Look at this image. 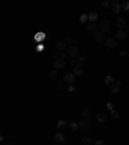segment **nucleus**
Segmentation results:
<instances>
[{
	"mask_svg": "<svg viewBox=\"0 0 129 145\" xmlns=\"http://www.w3.org/2000/svg\"><path fill=\"white\" fill-rule=\"evenodd\" d=\"M94 145H105V142H103V140H97Z\"/></svg>",
	"mask_w": 129,
	"mask_h": 145,
	"instance_id": "28",
	"label": "nucleus"
},
{
	"mask_svg": "<svg viewBox=\"0 0 129 145\" xmlns=\"http://www.w3.org/2000/svg\"><path fill=\"white\" fill-rule=\"evenodd\" d=\"M102 8H105V9H107V8H110V4L107 3V2H105V3H102Z\"/></svg>",
	"mask_w": 129,
	"mask_h": 145,
	"instance_id": "27",
	"label": "nucleus"
},
{
	"mask_svg": "<svg viewBox=\"0 0 129 145\" xmlns=\"http://www.w3.org/2000/svg\"><path fill=\"white\" fill-rule=\"evenodd\" d=\"M121 8H123V10H129V2H128V0L123 2V4H121Z\"/></svg>",
	"mask_w": 129,
	"mask_h": 145,
	"instance_id": "23",
	"label": "nucleus"
},
{
	"mask_svg": "<svg viewBox=\"0 0 129 145\" xmlns=\"http://www.w3.org/2000/svg\"><path fill=\"white\" fill-rule=\"evenodd\" d=\"M111 117H112L114 119H118V118H119V113H118L116 110H111Z\"/></svg>",
	"mask_w": 129,
	"mask_h": 145,
	"instance_id": "26",
	"label": "nucleus"
},
{
	"mask_svg": "<svg viewBox=\"0 0 129 145\" xmlns=\"http://www.w3.org/2000/svg\"><path fill=\"white\" fill-rule=\"evenodd\" d=\"M109 120V117H107L106 113H98L97 114V122L98 123H106Z\"/></svg>",
	"mask_w": 129,
	"mask_h": 145,
	"instance_id": "9",
	"label": "nucleus"
},
{
	"mask_svg": "<svg viewBox=\"0 0 129 145\" xmlns=\"http://www.w3.org/2000/svg\"><path fill=\"white\" fill-rule=\"evenodd\" d=\"M76 62H78L76 60H71V61H70V65H71V66H76Z\"/></svg>",
	"mask_w": 129,
	"mask_h": 145,
	"instance_id": "29",
	"label": "nucleus"
},
{
	"mask_svg": "<svg viewBox=\"0 0 129 145\" xmlns=\"http://www.w3.org/2000/svg\"><path fill=\"white\" fill-rule=\"evenodd\" d=\"M4 140V137H3V135H0V141H3Z\"/></svg>",
	"mask_w": 129,
	"mask_h": 145,
	"instance_id": "37",
	"label": "nucleus"
},
{
	"mask_svg": "<svg viewBox=\"0 0 129 145\" xmlns=\"http://www.w3.org/2000/svg\"><path fill=\"white\" fill-rule=\"evenodd\" d=\"M44 38H45V35L43 34V32H39V34H36V35H35V40L37 41V43H39V41H40L41 39H44Z\"/></svg>",
	"mask_w": 129,
	"mask_h": 145,
	"instance_id": "22",
	"label": "nucleus"
},
{
	"mask_svg": "<svg viewBox=\"0 0 129 145\" xmlns=\"http://www.w3.org/2000/svg\"><path fill=\"white\" fill-rule=\"evenodd\" d=\"M66 127H69V123L64 120V119H59V120L57 122V128H58V130H64Z\"/></svg>",
	"mask_w": 129,
	"mask_h": 145,
	"instance_id": "14",
	"label": "nucleus"
},
{
	"mask_svg": "<svg viewBox=\"0 0 129 145\" xmlns=\"http://www.w3.org/2000/svg\"><path fill=\"white\" fill-rule=\"evenodd\" d=\"M92 127V122L89 120V118H84L79 122V128L83 131H89Z\"/></svg>",
	"mask_w": 129,
	"mask_h": 145,
	"instance_id": "1",
	"label": "nucleus"
},
{
	"mask_svg": "<svg viewBox=\"0 0 129 145\" xmlns=\"http://www.w3.org/2000/svg\"><path fill=\"white\" fill-rule=\"evenodd\" d=\"M57 76H58V73H57L56 70H53V71L49 73V78H50V79H56Z\"/></svg>",
	"mask_w": 129,
	"mask_h": 145,
	"instance_id": "24",
	"label": "nucleus"
},
{
	"mask_svg": "<svg viewBox=\"0 0 129 145\" xmlns=\"http://www.w3.org/2000/svg\"><path fill=\"white\" fill-rule=\"evenodd\" d=\"M57 49L59 52H64V49H66V43H64V40L63 41H58L57 43Z\"/></svg>",
	"mask_w": 129,
	"mask_h": 145,
	"instance_id": "17",
	"label": "nucleus"
},
{
	"mask_svg": "<svg viewBox=\"0 0 129 145\" xmlns=\"http://www.w3.org/2000/svg\"><path fill=\"white\" fill-rule=\"evenodd\" d=\"M83 115H84V118H89V117L92 115L91 108H84V109H83Z\"/></svg>",
	"mask_w": 129,
	"mask_h": 145,
	"instance_id": "19",
	"label": "nucleus"
},
{
	"mask_svg": "<svg viewBox=\"0 0 129 145\" xmlns=\"http://www.w3.org/2000/svg\"><path fill=\"white\" fill-rule=\"evenodd\" d=\"M116 40H119V41H124L125 39H126V32L125 31H123V30H120V31H118L116 32V38H115Z\"/></svg>",
	"mask_w": 129,
	"mask_h": 145,
	"instance_id": "15",
	"label": "nucleus"
},
{
	"mask_svg": "<svg viewBox=\"0 0 129 145\" xmlns=\"http://www.w3.org/2000/svg\"><path fill=\"white\" fill-rule=\"evenodd\" d=\"M94 40L97 41V43H103V41L106 40L105 32H102V31H97V32L94 34Z\"/></svg>",
	"mask_w": 129,
	"mask_h": 145,
	"instance_id": "8",
	"label": "nucleus"
},
{
	"mask_svg": "<svg viewBox=\"0 0 129 145\" xmlns=\"http://www.w3.org/2000/svg\"><path fill=\"white\" fill-rule=\"evenodd\" d=\"M79 53H80V51H79V47L78 46H72L70 49H69V56L74 60V58H76V57H79Z\"/></svg>",
	"mask_w": 129,
	"mask_h": 145,
	"instance_id": "4",
	"label": "nucleus"
},
{
	"mask_svg": "<svg viewBox=\"0 0 129 145\" xmlns=\"http://www.w3.org/2000/svg\"><path fill=\"white\" fill-rule=\"evenodd\" d=\"M83 73H84V68H83L81 65H76V66H74V71H72L74 75L80 76V75H83Z\"/></svg>",
	"mask_w": 129,
	"mask_h": 145,
	"instance_id": "11",
	"label": "nucleus"
},
{
	"mask_svg": "<svg viewBox=\"0 0 129 145\" xmlns=\"http://www.w3.org/2000/svg\"><path fill=\"white\" fill-rule=\"evenodd\" d=\"M105 83H106V86H112V84H115V79L110 75H107L105 78Z\"/></svg>",
	"mask_w": 129,
	"mask_h": 145,
	"instance_id": "16",
	"label": "nucleus"
},
{
	"mask_svg": "<svg viewBox=\"0 0 129 145\" xmlns=\"http://www.w3.org/2000/svg\"><path fill=\"white\" fill-rule=\"evenodd\" d=\"M87 31L91 32V34H96V32L98 31V25H97L96 22H89V24L87 25Z\"/></svg>",
	"mask_w": 129,
	"mask_h": 145,
	"instance_id": "5",
	"label": "nucleus"
},
{
	"mask_svg": "<svg viewBox=\"0 0 129 145\" xmlns=\"http://www.w3.org/2000/svg\"><path fill=\"white\" fill-rule=\"evenodd\" d=\"M110 8H111V12H114V13H119L121 10V5L119 3H116V2H112L110 4Z\"/></svg>",
	"mask_w": 129,
	"mask_h": 145,
	"instance_id": "10",
	"label": "nucleus"
},
{
	"mask_svg": "<svg viewBox=\"0 0 129 145\" xmlns=\"http://www.w3.org/2000/svg\"><path fill=\"white\" fill-rule=\"evenodd\" d=\"M112 92H114V93H118V92H119V87L114 86V87H112Z\"/></svg>",
	"mask_w": 129,
	"mask_h": 145,
	"instance_id": "30",
	"label": "nucleus"
},
{
	"mask_svg": "<svg viewBox=\"0 0 129 145\" xmlns=\"http://www.w3.org/2000/svg\"><path fill=\"white\" fill-rule=\"evenodd\" d=\"M54 142H56L57 145H62V144L64 142V135L61 133V132L54 133Z\"/></svg>",
	"mask_w": 129,
	"mask_h": 145,
	"instance_id": "6",
	"label": "nucleus"
},
{
	"mask_svg": "<svg viewBox=\"0 0 129 145\" xmlns=\"http://www.w3.org/2000/svg\"><path fill=\"white\" fill-rule=\"evenodd\" d=\"M98 29H99L102 32H105V31H110V29H111V24H110V21H107V19L102 21V22L98 25Z\"/></svg>",
	"mask_w": 129,
	"mask_h": 145,
	"instance_id": "3",
	"label": "nucleus"
},
{
	"mask_svg": "<svg viewBox=\"0 0 129 145\" xmlns=\"http://www.w3.org/2000/svg\"><path fill=\"white\" fill-rule=\"evenodd\" d=\"M107 108H109L110 110H112V104H111V102H109V104H107Z\"/></svg>",
	"mask_w": 129,
	"mask_h": 145,
	"instance_id": "34",
	"label": "nucleus"
},
{
	"mask_svg": "<svg viewBox=\"0 0 129 145\" xmlns=\"http://www.w3.org/2000/svg\"><path fill=\"white\" fill-rule=\"evenodd\" d=\"M64 43H66V46H67L69 43H71V39H70V38H67L66 40H64Z\"/></svg>",
	"mask_w": 129,
	"mask_h": 145,
	"instance_id": "33",
	"label": "nucleus"
},
{
	"mask_svg": "<svg viewBox=\"0 0 129 145\" xmlns=\"http://www.w3.org/2000/svg\"><path fill=\"white\" fill-rule=\"evenodd\" d=\"M105 46H106L107 49H110V51H111V49L116 48L118 41H116L115 38H109V39H106V40H105Z\"/></svg>",
	"mask_w": 129,
	"mask_h": 145,
	"instance_id": "2",
	"label": "nucleus"
},
{
	"mask_svg": "<svg viewBox=\"0 0 129 145\" xmlns=\"http://www.w3.org/2000/svg\"><path fill=\"white\" fill-rule=\"evenodd\" d=\"M74 90H75V87H74V86H71V87L69 88V91H74Z\"/></svg>",
	"mask_w": 129,
	"mask_h": 145,
	"instance_id": "36",
	"label": "nucleus"
},
{
	"mask_svg": "<svg viewBox=\"0 0 129 145\" xmlns=\"http://www.w3.org/2000/svg\"><path fill=\"white\" fill-rule=\"evenodd\" d=\"M79 61L80 62H84L85 61V56H79Z\"/></svg>",
	"mask_w": 129,
	"mask_h": 145,
	"instance_id": "31",
	"label": "nucleus"
},
{
	"mask_svg": "<svg viewBox=\"0 0 129 145\" xmlns=\"http://www.w3.org/2000/svg\"><path fill=\"white\" fill-rule=\"evenodd\" d=\"M64 57H66V53H64V52H61V58L64 60Z\"/></svg>",
	"mask_w": 129,
	"mask_h": 145,
	"instance_id": "32",
	"label": "nucleus"
},
{
	"mask_svg": "<svg viewBox=\"0 0 129 145\" xmlns=\"http://www.w3.org/2000/svg\"><path fill=\"white\" fill-rule=\"evenodd\" d=\"M81 141H83V142H84L85 145H91V144L93 142V139H92L91 136H83Z\"/></svg>",
	"mask_w": 129,
	"mask_h": 145,
	"instance_id": "18",
	"label": "nucleus"
},
{
	"mask_svg": "<svg viewBox=\"0 0 129 145\" xmlns=\"http://www.w3.org/2000/svg\"><path fill=\"white\" fill-rule=\"evenodd\" d=\"M97 18H98V13H97V12H94V10H93V12H91V13L88 14V19H91V21H96Z\"/></svg>",
	"mask_w": 129,
	"mask_h": 145,
	"instance_id": "21",
	"label": "nucleus"
},
{
	"mask_svg": "<svg viewBox=\"0 0 129 145\" xmlns=\"http://www.w3.org/2000/svg\"><path fill=\"white\" fill-rule=\"evenodd\" d=\"M116 27H118L119 30H123V29H126V27H128V26H126V21H125V18L120 17V18L116 19Z\"/></svg>",
	"mask_w": 129,
	"mask_h": 145,
	"instance_id": "7",
	"label": "nucleus"
},
{
	"mask_svg": "<svg viewBox=\"0 0 129 145\" xmlns=\"http://www.w3.org/2000/svg\"><path fill=\"white\" fill-rule=\"evenodd\" d=\"M88 21V16L87 14H83V16H80V22L81 24H85Z\"/></svg>",
	"mask_w": 129,
	"mask_h": 145,
	"instance_id": "25",
	"label": "nucleus"
},
{
	"mask_svg": "<svg viewBox=\"0 0 129 145\" xmlns=\"http://www.w3.org/2000/svg\"><path fill=\"white\" fill-rule=\"evenodd\" d=\"M9 145H16V144H9Z\"/></svg>",
	"mask_w": 129,
	"mask_h": 145,
	"instance_id": "38",
	"label": "nucleus"
},
{
	"mask_svg": "<svg viewBox=\"0 0 129 145\" xmlns=\"http://www.w3.org/2000/svg\"><path fill=\"white\" fill-rule=\"evenodd\" d=\"M69 128H70L71 131L76 132V131L79 130V123H75V122H72V123H69Z\"/></svg>",
	"mask_w": 129,
	"mask_h": 145,
	"instance_id": "20",
	"label": "nucleus"
},
{
	"mask_svg": "<svg viewBox=\"0 0 129 145\" xmlns=\"http://www.w3.org/2000/svg\"><path fill=\"white\" fill-rule=\"evenodd\" d=\"M63 80L66 83H70V84H71V83H74V80H75V75L72 73H67V74H64Z\"/></svg>",
	"mask_w": 129,
	"mask_h": 145,
	"instance_id": "12",
	"label": "nucleus"
},
{
	"mask_svg": "<svg viewBox=\"0 0 129 145\" xmlns=\"http://www.w3.org/2000/svg\"><path fill=\"white\" fill-rule=\"evenodd\" d=\"M125 54H129L126 51H121V53H120V56H125Z\"/></svg>",
	"mask_w": 129,
	"mask_h": 145,
	"instance_id": "35",
	"label": "nucleus"
},
{
	"mask_svg": "<svg viewBox=\"0 0 129 145\" xmlns=\"http://www.w3.org/2000/svg\"><path fill=\"white\" fill-rule=\"evenodd\" d=\"M53 65H54V69H62L63 66H64V60H62V58H57L54 62H53Z\"/></svg>",
	"mask_w": 129,
	"mask_h": 145,
	"instance_id": "13",
	"label": "nucleus"
}]
</instances>
